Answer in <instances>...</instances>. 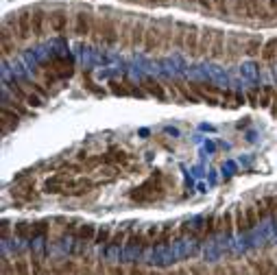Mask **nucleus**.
Wrapping results in <instances>:
<instances>
[{"instance_id":"10","label":"nucleus","mask_w":277,"mask_h":275,"mask_svg":"<svg viewBox=\"0 0 277 275\" xmlns=\"http://www.w3.org/2000/svg\"><path fill=\"white\" fill-rule=\"evenodd\" d=\"M48 22V13L44 9H31V31L33 37H42L44 35V24Z\"/></svg>"},{"instance_id":"44","label":"nucleus","mask_w":277,"mask_h":275,"mask_svg":"<svg viewBox=\"0 0 277 275\" xmlns=\"http://www.w3.org/2000/svg\"><path fill=\"white\" fill-rule=\"evenodd\" d=\"M107 275H129V271H124L120 264H111L109 269H107Z\"/></svg>"},{"instance_id":"49","label":"nucleus","mask_w":277,"mask_h":275,"mask_svg":"<svg viewBox=\"0 0 277 275\" xmlns=\"http://www.w3.org/2000/svg\"><path fill=\"white\" fill-rule=\"evenodd\" d=\"M266 4H268V9H271V13L277 17V0H266Z\"/></svg>"},{"instance_id":"21","label":"nucleus","mask_w":277,"mask_h":275,"mask_svg":"<svg viewBox=\"0 0 277 275\" xmlns=\"http://www.w3.org/2000/svg\"><path fill=\"white\" fill-rule=\"evenodd\" d=\"M260 57H262V61H273V59H277V37H271L268 42H264Z\"/></svg>"},{"instance_id":"39","label":"nucleus","mask_w":277,"mask_h":275,"mask_svg":"<svg viewBox=\"0 0 277 275\" xmlns=\"http://www.w3.org/2000/svg\"><path fill=\"white\" fill-rule=\"evenodd\" d=\"M245 96L251 107H260V87H249V90L245 92Z\"/></svg>"},{"instance_id":"23","label":"nucleus","mask_w":277,"mask_h":275,"mask_svg":"<svg viewBox=\"0 0 277 275\" xmlns=\"http://www.w3.org/2000/svg\"><path fill=\"white\" fill-rule=\"evenodd\" d=\"M53 275H68V273H77V262L75 260H62L59 264L50 266Z\"/></svg>"},{"instance_id":"41","label":"nucleus","mask_w":277,"mask_h":275,"mask_svg":"<svg viewBox=\"0 0 277 275\" xmlns=\"http://www.w3.org/2000/svg\"><path fill=\"white\" fill-rule=\"evenodd\" d=\"M245 214H246V218H249L251 227H255V225L260 223V214H258V208H255V205H246V208H245Z\"/></svg>"},{"instance_id":"8","label":"nucleus","mask_w":277,"mask_h":275,"mask_svg":"<svg viewBox=\"0 0 277 275\" xmlns=\"http://www.w3.org/2000/svg\"><path fill=\"white\" fill-rule=\"evenodd\" d=\"M140 85H142V90H144L146 94L153 96V98H157L159 103H164V100H166V92H164V85L157 81V79L144 77V79L140 81Z\"/></svg>"},{"instance_id":"20","label":"nucleus","mask_w":277,"mask_h":275,"mask_svg":"<svg viewBox=\"0 0 277 275\" xmlns=\"http://www.w3.org/2000/svg\"><path fill=\"white\" fill-rule=\"evenodd\" d=\"M201 229H203V236H205V238H212V236H216V234H218V216H214V214L205 216V218H203Z\"/></svg>"},{"instance_id":"40","label":"nucleus","mask_w":277,"mask_h":275,"mask_svg":"<svg viewBox=\"0 0 277 275\" xmlns=\"http://www.w3.org/2000/svg\"><path fill=\"white\" fill-rule=\"evenodd\" d=\"M24 85H29V90L35 92V94L42 96V98H48V96H50V92L44 90V87H42L40 83H35V81H29V79H24Z\"/></svg>"},{"instance_id":"36","label":"nucleus","mask_w":277,"mask_h":275,"mask_svg":"<svg viewBox=\"0 0 277 275\" xmlns=\"http://www.w3.org/2000/svg\"><path fill=\"white\" fill-rule=\"evenodd\" d=\"M214 2V11L223 17L231 16V0H212Z\"/></svg>"},{"instance_id":"15","label":"nucleus","mask_w":277,"mask_h":275,"mask_svg":"<svg viewBox=\"0 0 277 275\" xmlns=\"http://www.w3.org/2000/svg\"><path fill=\"white\" fill-rule=\"evenodd\" d=\"M96 225H92V223H81L79 229H77L75 234V240H79V243H94V238H96Z\"/></svg>"},{"instance_id":"4","label":"nucleus","mask_w":277,"mask_h":275,"mask_svg":"<svg viewBox=\"0 0 277 275\" xmlns=\"http://www.w3.org/2000/svg\"><path fill=\"white\" fill-rule=\"evenodd\" d=\"M94 31V16L88 11H79L72 20V33L77 37H92Z\"/></svg>"},{"instance_id":"53","label":"nucleus","mask_w":277,"mask_h":275,"mask_svg":"<svg viewBox=\"0 0 277 275\" xmlns=\"http://www.w3.org/2000/svg\"><path fill=\"white\" fill-rule=\"evenodd\" d=\"M149 275H168V273H162V271H155L153 269V271H149Z\"/></svg>"},{"instance_id":"51","label":"nucleus","mask_w":277,"mask_h":275,"mask_svg":"<svg viewBox=\"0 0 277 275\" xmlns=\"http://www.w3.org/2000/svg\"><path fill=\"white\" fill-rule=\"evenodd\" d=\"M149 4H168V0H144Z\"/></svg>"},{"instance_id":"25","label":"nucleus","mask_w":277,"mask_h":275,"mask_svg":"<svg viewBox=\"0 0 277 275\" xmlns=\"http://www.w3.org/2000/svg\"><path fill=\"white\" fill-rule=\"evenodd\" d=\"M31 275H53V271L46 269L44 262H42V258L37 256L35 251L31 253Z\"/></svg>"},{"instance_id":"47","label":"nucleus","mask_w":277,"mask_h":275,"mask_svg":"<svg viewBox=\"0 0 277 275\" xmlns=\"http://www.w3.org/2000/svg\"><path fill=\"white\" fill-rule=\"evenodd\" d=\"M129 275H149L146 273L144 269H142V266H138V264H133L131 269H129Z\"/></svg>"},{"instance_id":"43","label":"nucleus","mask_w":277,"mask_h":275,"mask_svg":"<svg viewBox=\"0 0 277 275\" xmlns=\"http://www.w3.org/2000/svg\"><path fill=\"white\" fill-rule=\"evenodd\" d=\"M190 273L192 275H212V271H207V266H203V264H190Z\"/></svg>"},{"instance_id":"11","label":"nucleus","mask_w":277,"mask_h":275,"mask_svg":"<svg viewBox=\"0 0 277 275\" xmlns=\"http://www.w3.org/2000/svg\"><path fill=\"white\" fill-rule=\"evenodd\" d=\"M68 26H70V17L66 11H55L48 16V29L53 33H66Z\"/></svg>"},{"instance_id":"54","label":"nucleus","mask_w":277,"mask_h":275,"mask_svg":"<svg viewBox=\"0 0 277 275\" xmlns=\"http://www.w3.org/2000/svg\"><path fill=\"white\" fill-rule=\"evenodd\" d=\"M185 2H190V4H197V0H185Z\"/></svg>"},{"instance_id":"27","label":"nucleus","mask_w":277,"mask_h":275,"mask_svg":"<svg viewBox=\"0 0 277 275\" xmlns=\"http://www.w3.org/2000/svg\"><path fill=\"white\" fill-rule=\"evenodd\" d=\"M109 90L114 96H131V81H109Z\"/></svg>"},{"instance_id":"14","label":"nucleus","mask_w":277,"mask_h":275,"mask_svg":"<svg viewBox=\"0 0 277 275\" xmlns=\"http://www.w3.org/2000/svg\"><path fill=\"white\" fill-rule=\"evenodd\" d=\"M236 231V223H233V212H229V210H225L223 214H218V234H225L229 238V236Z\"/></svg>"},{"instance_id":"26","label":"nucleus","mask_w":277,"mask_h":275,"mask_svg":"<svg viewBox=\"0 0 277 275\" xmlns=\"http://www.w3.org/2000/svg\"><path fill=\"white\" fill-rule=\"evenodd\" d=\"M231 16L238 17H249L251 20V9L246 0H231Z\"/></svg>"},{"instance_id":"38","label":"nucleus","mask_w":277,"mask_h":275,"mask_svg":"<svg viewBox=\"0 0 277 275\" xmlns=\"http://www.w3.org/2000/svg\"><path fill=\"white\" fill-rule=\"evenodd\" d=\"M83 83H85V87H88V90L92 92L94 96H105V94H107V92L103 90V87H96V83L92 81V74H90V72H85V77H83Z\"/></svg>"},{"instance_id":"7","label":"nucleus","mask_w":277,"mask_h":275,"mask_svg":"<svg viewBox=\"0 0 277 275\" xmlns=\"http://www.w3.org/2000/svg\"><path fill=\"white\" fill-rule=\"evenodd\" d=\"M127 247L129 249H138V251H146V249H153L151 247V240L146 236V229H131L127 238Z\"/></svg>"},{"instance_id":"35","label":"nucleus","mask_w":277,"mask_h":275,"mask_svg":"<svg viewBox=\"0 0 277 275\" xmlns=\"http://www.w3.org/2000/svg\"><path fill=\"white\" fill-rule=\"evenodd\" d=\"M246 264H249V269L253 271V275H271L264 258H260V260H246Z\"/></svg>"},{"instance_id":"48","label":"nucleus","mask_w":277,"mask_h":275,"mask_svg":"<svg viewBox=\"0 0 277 275\" xmlns=\"http://www.w3.org/2000/svg\"><path fill=\"white\" fill-rule=\"evenodd\" d=\"M212 275H229V273H227V266H214Z\"/></svg>"},{"instance_id":"3","label":"nucleus","mask_w":277,"mask_h":275,"mask_svg":"<svg viewBox=\"0 0 277 275\" xmlns=\"http://www.w3.org/2000/svg\"><path fill=\"white\" fill-rule=\"evenodd\" d=\"M170 35H172L170 31H166V33H164L159 26H146L144 44H142L144 52H157V50H162V48L168 44V37H170Z\"/></svg>"},{"instance_id":"45","label":"nucleus","mask_w":277,"mask_h":275,"mask_svg":"<svg viewBox=\"0 0 277 275\" xmlns=\"http://www.w3.org/2000/svg\"><path fill=\"white\" fill-rule=\"evenodd\" d=\"M197 4L203 9V11H207V13L214 11V2H212V0H197Z\"/></svg>"},{"instance_id":"55","label":"nucleus","mask_w":277,"mask_h":275,"mask_svg":"<svg viewBox=\"0 0 277 275\" xmlns=\"http://www.w3.org/2000/svg\"><path fill=\"white\" fill-rule=\"evenodd\" d=\"M168 275H177V271H168Z\"/></svg>"},{"instance_id":"19","label":"nucleus","mask_w":277,"mask_h":275,"mask_svg":"<svg viewBox=\"0 0 277 275\" xmlns=\"http://www.w3.org/2000/svg\"><path fill=\"white\" fill-rule=\"evenodd\" d=\"M212 39H214V31H201V37H199V57L210 55L212 48Z\"/></svg>"},{"instance_id":"5","label":"nucleus","mask_w":277,"mask_h":275,"mask_svg":"<svg viewBox=\"0 0 277 275\" xmlns=\"http://www.w3.org/2000/svg\"><path fill=\"white\" fill-rule=\"evenodd\" d=\"M101 162L105 166H129L133 162V157H131V153L124 151V148L114 146L107 153H101Z\"/></svg>"},{"instance_id":"31","label":"nucleus","mask_w":277,"mask_h":275,"mask_svg":"<svg viewBox=\"0 0 277 275\" xmlns=\"http://www.w3.org/2000/svg\"><path fill=\"white\" fill-rule=\"evenodd\" d=\"M260 201H262V205L266 208L268 216L277 218V196L275 194H264V196H260Z\"/></svg>"},{"instance_id":"2","label":"nucleus","mask_w":277,"mask_h":275,"mask_svg":"<svg viewBox=\"0 0 277 275\" xmlns=\"http://www.w3.org/2000/svg\"><path fill=\"white\" fill-rule=\"evenodd\" d=\"M159 181H162V173L151 175L144 183H140L138 188H133V190L129 192L131 201H133V203H153L155 199H162V196H164V188L159 186Z\"/></svg>"},{"instance_id":"16","label":"nucleus","mask_w":277,"mask_h":275,"mask_svg":"<svg viewBox=\"0 0 277 275\" xmlns=\"http://www.w3.org/2000/svg\"><path fill=\"white\" fill-rule=\"evenodd\" d=\"M227 50L225 48V33H220V31H214V39H212V48H210V59H220L223 57V52Z\"/></svg>"},{"instance_id":"24","label":"nucleus","mask_w":277,"mask_h":275,"mask_svg":"<svg viewBox=\"0 0 277 275\" xmlns=\"http://www.w3.org/2000/svg\"><path fill=\"white\" fill-rule=\"evenodd\" d=\"M144 33H146V26L142 22H133V29H131V46H142L144 44Z\"/></svg>"},{"instance_id":"12","label":"nucleus","mask_w":277,"mask_h":275,"mask_svg":"<svg viewBox=\"0 0 277 275\" xmlns=\"http://www.w3.org/2000/svg\"><path fill=\"white\" fill-rule=\"evenodd\" d=\"M0 112H2V133H7L11 127H18V122L22 120V116H20L9 103H2V109H0Z\"/></svg>"},{"instance_id":"50","label":"nucleus","mask_w":277,"mask_h":275,"mask_svg":"<svg viewBox=\"0 0 277 275\" xmlns=\"http://www.w3.org/2000/svg\"><path fill=\"white\" fill-rule=\"evenodd\" d=\"M9 231H11V227H9V223H2V240H7L9 238Z\"/></svg>"},{"instance_id":"42","label":"nucleus","mask_w":277,"mask_h":275,"mask_svg":"<svg viewBox=\"0 0 277 275\" xmlns=\"http://www.w3.org/2000/svg\"><path fill=\"white\" fill-rule=\"evenodd\" d=\"M27 105H29V107H42V105H44V98H42V96H37L35 92H31V94H29V98H27Z\"/></svg>"},{"instance_id":"37","label":"nucleus","mask_w":277,"mask_h":275,"mask_svg":"<svg viewBox=\"0 0 277 275\" xmlns=\"http://www.w3.org/2000/svg\"><path fill=\"white\" fill-rule=\"evenodd\" d=\"M220 105L223 107H229V109H233L236 107V92L233 90H223V94H220Z\"/></svg>"},{"instance_id":"46","label":"nucleus","mask_w":277,"mask_h":275,"mask_svg":"<svg viewBox=\"0 0 277 275\" xmlns=\"http://www.w3.org/2000/svg\"><path fill=\"white\" fill-rule=\"evenodd\" d=\"M264 262H266V266H268V273H271V275H277V262L271 260V258H264Z\"/></svg>"},{"instance_id":"33","label":"nucleus","mask_w":277,"mask_h":275,"mask_svg":"<svg viewBox=\"0 0 277 275\" xmlns=\"http://www.w3.org/2000/svg\"><path fill=\"white\" fill-rule=\"evenodd\" d=\"M14 275H31V260L15 258L14 260Z\"/></svg>"},{"instance_id":"13","label":"nucleus","mask_w":277,"mask_h":275,"mask_svg":"<svg viewBox=\"0 0 277 275\" xmlns=\"http://www.w3.org/2000/svg\"><path fill=\"white\" fill-rule=\"evenodd\" d=\"M199 37H201V31L194 29V26H188V33H185V44L184 50L188 52L190 57H199Z\"/></svg>"},{"instance_id":"6","label":"nucleus","mask_w":277,"mask_h":275,"mask_svg":"<svg viewBox=\"0 0 277 275\" xmlns=\"http://www.w3.org/2000/svg\"><path fill=\"white\" fill-rule=\"evenodd\" d=\"M251 9V20H260L262 24H271V9H268L266 0H246Z\"/></svg>"},{"instance_id":"32","label":"nucleus","mask_w":277,"mask_h":275,"mask_svg":"<svg viewBox=\"0 0 277 275\" xmlns=\"http://www.w3.org/2000/svg\"><path fill=\"white\" fill-rule=\"evenodd\" d=\"M273 94H275V87L273 85H262L260 87V107H271Z\"/></svg>"},{"instance_id":"1","label":"nucleus","mask_w":277,"mask_h":275,"mask_svg":"<svg viewBox=\"0 0 277 275\" xmlns=\"http://www.w3.org/2000/svg\"><path fill=\"white\" fill-rule=\"evenodd\" d=\"M92 42H103L105 46H116L120 39V26L114 17L103 16L94 17V31H92Z\"/></svg>"},{"instance_id":"22","label":"nucleus","mask_w":277,"mask_h":275,"mask_svg":"<svg viewBox=\"0 0 277 275\" xmlns=\"http://www.w3.org/2000/svg\"><path fill=\"white\" fill-rule=\"evenodd\" d=\"M50 234V223L48 221H40V223H31V240L37 238H46Z\"/></svg>"},{"instance_id":"17","label":"nucleus","mask_w":277,"mask_h":275,"mask_svg":"<svg viewBox=\"0 0 277 275\" xmlns=\"http://www.w3.org/2000/svg\"><path fill=\"white\" fill-rule=\"evenodd\" d=\"M233 223H236V231L238 234H249L253 227H251L249 218L245 214V208H236L233 210Z\"/></svg>"},{"instance_id":"52","label":"nucleus","mask_w":277,"mask_h":275,"mask_svg":"<svg viewBox=\"0 0 277 275\" xmlns=\"http://www.w3.org/2000/svg\"><path fill=\"white\" fill-rule=\"evenodd\" d=\"M177 275H192V273H190V269H184V266H181V269H177Z\"/></svg>"},{"instance_id":"56","label":"nucleus","mask_w":277,"mask_h":275,"mask_svg":"<svg viewBox=\"0 0 277 275\" xmlns=\"http://www.w3.org/2000/svg\"><path fill=\"white\" fill-rule=\"evenodd\" d=\"M129 2H140V0H129Z\"/></svg>"},{"instance_id":"29","label":"nucleus","mask_w":277,"mask_h":275,"mask_svg":"<svg viewBox=\"0 0 277 275\" xmlns=\"http://www.w3.org/2000/svg\"><path fill=\"white\" fill-rule=\"evenodd\" d=\"M111 234H114V229H111L109 225L98 227V229H96V238H94V243H92V244H96V247H101V244H109Z\"/></svg>"},{"instance_id":"34","label":"nucleus","mask_w":277,"mask_h":275,"mask_svg":"<svg viewBox=\"0 0 277 275\" xmlns=\"http://www.w3.org/2000/svg\"><path fill=\"white\" fill-rule=\"evenodd\" d=\"M14 236L20 240H31V223H15Z\"/></svg>"},{"instance_id":"9","label":"nucleus","mask_w":277,"mask_h":275,"mask_svg":"<svg viewBox=\"0 0 277 275\" xmlns=\"http://www.w3.org/2000/svg\"><path fill=\"white\" fill-rule=\"evenodd\" d=\"M14 196H18L20 203H31V201H37L40 192H37L35 183H33V181H27V183H20V186H15Z\"/></svg>"},{"instance_id":"28","label":"nucleus","mask_w":277,"mask_h":275,"mask_svg":"<svg viewBox=\"0 0 277 275\" xmlns=\"http://www.w3.org/2000/svg\"><path fill=\"white\" fill-rule=\"evenodd\" d=\"M94 186H96V183H94L90 177H81V179H77V190L72 192V196H83V194H88V192H92V190H94Z\"/></svg>"},{"instance_id":"30","label":"nucleus","mask_w":277,"mask_h":275,"mask_svg":"<svg viewBox=\"0 0 277 275\" xmlns=\"http://www.w3.org/2000/svg\"><path fill=\"white\" fill-rule=\"evenodd\" d=\"M7 90L11 92V94H14V98H18V100H22V103H27V98H29V94H31V92H27L24 90L22 85H20L18 81H9L7 83Z\"/></svg>"},{"instance_id":"18","label":"nucleus","mask_w":277,"mask_h":275,"mask_svg":"<svg viewBox=\"0 0 277 275\" xmlns=\"http://www.w3.org/2000/svg\"><path fill=\"white\" fill-rule=\"evenodd\" d=\"M262 46H264L262 37H246L245 42H242V52H245L246 57H255L262 52Z\"/></svg>"}]
</instances>
